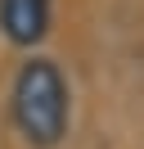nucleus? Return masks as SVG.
Returning <instances> with one entry per match:
<instances>
[{
	"label": "nucleus",
	"mask_w": 144,
	"mask_h": 149,
	"mask_svg": "<svg viewBox=\"0 0 144 149\" xmlns=\"http://www.w3.org/2000/svg\"><path fill=\"white\" fill-rule=\"evenodd\" d=\"M9 113L27 145L54 149L68 136V81L54 59H27L9 91Z\"/></svg>",
	"instance_id": "1"
},
{
	"label": "nucleus",
	"mask_w": 144,
	"mask_h": 149,
	"mask_svg": "<svg viewBox=\"0 0 144 149\" xmlns=\"http://www.w3.org/2000/svg\"><path fill=\"white\" fill-rule=\"evenodd\" d=\"M0 32L14 45H36L50 32V0H0Z\"/></svg>",
	"instance_id": "2"
}]
</instances>
